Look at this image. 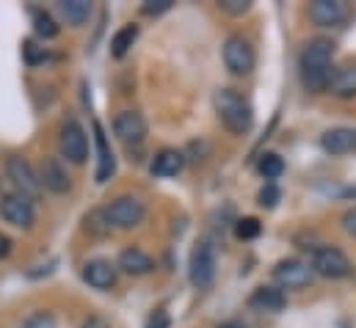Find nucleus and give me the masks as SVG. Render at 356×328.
<instances>
[{
	"label": "nucleus",
	"mask_w": 356,
	"mask_h": 328,
	"mask_svg": "<svg viewBox=\"0 0 356 328\" xmlns=\"http://www.w3.org/2000/svg\"><path fill=\"white\" fill-rule=\"evenodd\" d=\"M332 58H334V42L326 36L309 39L304 53H301V83L307 91L321 94L329 91L332 83Z\"/></svg>",
	"instance_id": "obj_1"
},
{
	"label": "nucleus",
	"mask_w": 356,
	"mask_h": 328,
	"mask_svg": "<svg viewBox=\"0 0 356 328\" xmlns=\"http://www.w3.org/2000/svg\"><path fill=\"white\" fill-rule=\"evenodd\" d=\"M213 105H216V113H218L221 124L232 136H246L254 127V110H252L249 99L241 97L235 88H218L213 94Z\"/></svg>",
	"instance_id": "obj_2"
},
{
	"label": "nucleus",
	"mask_w": 356,
	"mask_h": 328,
	"mask_svg": "<svg viewBox=\"0 0 356 328\" xmlns=\"http://www.w3.org/2000/svg\"><path fill=\"white\" fill-rule=\"evenodd\" d=\"M224 64H227V69L232 75L246 78L254 69V64H257V53H254L252 39L243 36V33L227 36V42H224Z\"/></svg>",
	"instance_id": "obj_3"
},
{
	"label": "nucleus",
	"mask_w": 356,
	"mask_h": 328,
	"mask_svg": "<svg viewBox=\"0 0 356 328\" xmlns=\"http://www.w3.org/2000/svg\"><path fill=\"white\" fill-rule=\"evenodd\" d=\"M188 279L196 290H207L216 279V246L204 238L199 240L193 251H191V259H188Z\"/></svg>",
	"instance_id": "obj_4"
},
{
	"label": "nucleus",
	"mask_w": 356,
	"mask_h": 328,
	"mask_svg": "<svg viewBox=\"0 0 356 328\" xmlns=\"http://www.w3.org/2000/svg\"><path fill=\"white\" fill-rule=\"evenodd\" d=\"M312 273L323 276V279H346L354 273L351 259L334 246H318L312 251Z\"/></svg>",
	"instance_id": "obj_5"
},
{
	"label": "nucleus",
	"mask_w": 356,
	"mask_h": 328,
	"mask_svg": "<svg viewBox=\"0 0 356 328\" xmlns=\"http://www.w3.org/2000/svg\"><path fill=\"white\" fill-rule=\"evenodd\" d=\"M270 276H273L279 290H301V287H307L312 281L315 273H312L309 262H304L298 256H287V259H279L273 265Z\"/></svg>",
	"instance_id": "obj_6"
},
{
	"label": "nucleus",
	"mask_w": 356,
	"mask_h": 328,
	"mask_svg": "<svg viewBox=\"0 0 356 328\" xmlns=\"http://www.w3.org/2000/svg\"><path fill=\"white\" fill-rule=\"evenodd\" d=\"M105 213H108V218H111V227L133 229V227H138V224L144 221L147 207H144V202H141L138 196L124 193V196H116V199L105 207Z\"/></svg>",
	"instance_id": "obj_7"
},
{
	"label": "nucleus",
	"mask_w": 356,
	"mask_h": 328,
	"mask_svg": "<svg viewBox=\"0 0 356 328\" xmlns=\"http://www.w3.org/2000/svg\"><path fill=\"white\" fill-rule=\"evenodd\" d=\"M58 149H61V158H67L70 163L81 165L89 158V138H86V130H83L75 119H67V122L61 124Z\"/></svg>",
	"instance_id": "obj_8"
},
{
	"label": "nucleus",
	"mask_w": 356,
	"mask_h": 328,
	"mask_svg": "<svg viewBox=\"0 0 356 328\" xmlns=\"http://www.w3.org/2000/svg\"><path fill=\"white\" fill-rule=\"evenodd\" d=\"M0 215L6 224L17 227V229H31L36 221V210H33V199L22 196V193H6L0 199Z\"/></svg>",
	"instance_id": "obj_9"
},
{
	"label": "nucleus",
	"mask_w": 356,
	"mask_h": 328,
	"mask_svg": "<svg viewBox=\"0 0 356 328\" xmlns=\"http://www.w3.org/2000/svg\"><path fill=\"white\" fill-rule=\"evenodd\" d=\"M6 171H8V179L17 185V193H22L28 199H36L44 190L42 188V179H39V171L28 163L25 158H8Z\"/></svg>",
	"instance_id": "obj_10"
},
{
	"label": "nucleus",
	"mask_w": 356,
	"mask_h": 328,
	"mask_svg": "<svg viewBox=\"0 0 356 328\" xmlns=\"http://www.w3.org/2000/svg\"><path fill=\"white\" fill-rule=\"evenodd\" d=\"M309 19L318 28H343L348 22V6L343 0H312Z\"/></svg>",
	"instance_id": "obj_11"
},
{
	"label": "nucleus",
	"mask_w": 356,
	"mask_h": 328,
	"mask_svg": "<svg viewBox=\"0 0 356 328\" xmlns=\"http://www.w3.org/2000/svg\"><path fill=\"white\" fill-rule=\"evenodd\" d=\"M113 133L119 141H124L127 147L130 144H141L147 138V119L138 113V110H122L116 113L113 119Z\"/></svg>",
	"instance_id": "obj_12"
},
{
	"label": "nucleus",
	"mask_w": 356,
	"mask_h": 328,
	"mask_svg": "<svg viewBox=\"0 0 356 328\" xmlns=\"http://www.w3.org/2000/svg\"><path fill=\"white\" fill-rule=\"evenodd\" d=\"M39 179H42V188H47L53 193H67L72 188V177H70L67 165L61 163L58 158H44L42 161Z\"/></svg>",
	"instance_id": "obj_13"
},
{
	"label": "nucleus",
	"mask_w": 356,
	"mask_h": 328,
	"mask_svg": "<svg viewBox=\"0 0 356 328\" xmlns=\"http://www.w3.org/2000/svg\"><path fill=\"white\" fill-rule=\"evenodd\" d=\"M116 270H122L127 276H147V273L155 270V259L144 248L127 246L119 254V259H116Z\"/></svg>",
	"instance_id": "obj_14"
},
{
	"label": "nucleus",
	"mask_w": 356,
	"mask_h": 328,
	"mask_svg": "<svg viewBox=\"0 0 356 328\" xmlns=\"http://www.w3.org/2000/svg\"><path fill=\"white\" fill-rule=\"evenodd\" d=\"M116 276H119V270L108 259H89L83 265V281L94 290H111L116 284Z\"/></svg>",
	"instance_id": "obj_15"
},
{
	"label": "nucleus",
	"mask_w": 356,
	"mask_h": 328,
	"mask_svg": "<svg viewBox=\"0 0 356 328\" xmlns=\"http://www.w3.org/2000/svg\"><path fill=\"white\" fill-rule=\"evenodd\" d=\"M321 149L329 155H351L356 152V130L354 127H332L321 136Z\"/></svg>",
	"instance_id": "obj_16"
},
{
	"label": "nucleus",
	"mask_w": 356,
	"mask_h": 328,
	"mask_svg": "<svg viewBox=\"0 0 356 328\" xmlns=\"http://www.w3.org/2000/svg\"><path fill=\"white\" fill-rule=\"evenodd\" d=\"M94 144H97V174L94 177L99 185H105L116 171V158L108 147V138H105V130L99 122H94Z\"/></svg>",
	"instance_id": "obj_17"
},
{
	"label": "nucleus",
	"mask_w": 356,
	"mask_h": 328,
	"mask_svg": "<svg viewBox=\"0 0 356 328\" xmlns=\"http://www.w3.org/2000/svg\"><path fill=\"white\" fill-rule=\"evenodd\" d=\"M284 304H287L284 293H282L279 287H273V284H263V287H257V290L249 295V309H254V312L276 315V312L284 309Z\"/></svg>",
	"instance_id": "obj_18"
},
{
	"label": "nucleus",
	"mask_w": 356,
	"mask_h": 328,
	"mask_svg": "<svg viewBox=\"0 0 356 328\" xmlns=\"http://www.w3.org/2000/svg\"><path fill=\"white\" fill-rule=\"evenodd\" d=\"M329 91H332L337 99H351V97H356V67L354 64L334 69L332 83H329Z\"/></svg>",
	"instance_id": "obj_19"
},
{
	"label": "nucleus",
	"mask_w": 356,
	"mask_h": 328,
	"mask_svg": "<svg viewBox=\"0 0 356 328\" xmlns=\"http://www.w3.org/2000/svg\"><path fill=\"white\" fill-rule=\"evenodd\" d=\"M182 165H185V155L182 152H177V149H161L149 168H152L155 177H177L179 171H182Z\"/></svg>",
	"instance_id": "obj_20"
},
{
	"label": "nucleus",
	"mask_w": 356,
	"mask_h": 328,
	"mask_svg": "<svg viewBox=\"0 0 356 328\" xmlns=\"http://www.w3.org/2000/svg\"><path fill=\"white\" fill-rule=\"evenodd\" d=\"M136 39H138V25H136V22L122 25V28L113 33V39H111V56H113V58H124V56L130 53V47L136 44Z\"/></svg>",
	"instance_id": "obj_21"
},
{
	"label": "nucleus",
	"mask_w": 356,
	"mask_h": 328,
	"mask_svg": "<svg viewBox=\"0 0 356 328\" xmlns=\"http://www.w3.org/2000/svg\"><path fill=\"white\" fill-rule=\"evenodd\" d=\"M58 11L67 19V25L78 28V25H83L91 17V3L89 0H61L58 3Z\"/></svg>",
	"instance_id": "obj_22"
},
{
	"label": "nucleus",
	"mask_w": 356,
	"mask_h": 328,
	"mask_svg": "<svg viewBox=\"0 0 356 328\" xmlns=\"http://www.w3.org/2000/svg\"><path fill=\"white\" fill-rule=\"evenodd\" d=\"M257 171H260V177H266L268 182H273V179H279L284 174V161L276 152H266L257 161Z\"/></svg>",
	"instance_id": "obj_23"
},
{
	"label": "nucleus",
	"mask_w": 356,
	"mask_h": 328,
	"mask_svg": "<svg viewBox=\"0 0 356 328\" xmlns=\"http://www.w3.org/2000/svg\"><path fill=\"white\" fill-rule=\"evenodd\" d=\"M83 224H86V229H89L94 238H105V235H111V218H108V213L105 210H91L89 215L83 218Z\"/></svg>",
	"instance_id": "obj_24"
},
{
	"label": "nucleus",
	"mask_w": 356,
	"mask_h": 328,
	"mask_svg": "<svg viewBox=\"0 0 356 328\" xmlns=\"http://www.w3.org/2000/svg\"><path fill=\"white\" fill-rule=\"evenodd\" d=\"M33 31L39 39H56L58 36V22L47 11H33Z\"/></svg>",
	"instance_id": "obj_25"
},
{
	"label": "nucleus",
	"mask_w": 356,
	"mask_h": 328,
	"mask_svg": "<svg viewBox=\"0 0 356 328\" xmlns=\"http://www.w3.org/2000/svg\"><path fill=\"white\" fill-rule=\"evenodd\" d=\"M260 232H263V224L252 215L235 221V238L238 240H254V238H260Z\"/></svg>",
	"instance_id": "obj_26"
},
{
	"label": "nucleus",
	"mask_w": 356,
	"mask_h": 328,
	"mask_svg": "<svg viewBox=\"0 0 356 328\" xmlns=\"http://www.w3.org/2000/svg\"><path fill=\"white\" fill-rule=\"evenodd\" d=\"M279 199H282V190H279L273 182H266V185L260 188V193H257V202H260V207H266V210H273V207L279 204Z\"/></svg>",
	"instance_id": "obj_27"
},
{
	"label": "nucleus",
	"mask_w": 356,
	"mask_h": 328,
	"mask_svg": "<svg viewBox=\"0 0 356 328\" xmlns=\"http://www.w3.org/2000/svg\"><path fill=\"white\" fill-rule=\"evenodd\" d=\"M19 328H56V318H53L50 312H36V315H31L28 320H22Z\"/></svg>",
	"instance_id": "obj_28"
},
{
	"label": "nucleus",
	"mask_w": 356,
	"mask_h": 328,
	"mask_svg": "<svg viewBox=\"0 0 356 328\" xmlns=\"http://www.w3.org/2000/svg\"><path fill=\"white\" fill-rule=\"evenodd\" d=\"M172 3H175V0H144L141 14H147V17H158V14L169 11V8H172Z\"/></svg>",
	"instance_id": "obj_29"
},
{
	"label": "nucleus",
	"mask_w": 356,
	"mask_h": 328,
	"mask_svg": "<svg viewBox=\"0 0 356 328\" xmlns=\"http://www.w3.org/2000/svg\"><path fill=\"white\" fill-rule=\"evenodd\" d=\"M218 6H221V11H227V14H232V17H241V14H246V11L252 8L249 0H221Z\"/></svg>",
	"instance_id": "obj_30"
},
{
	"label": "nucleus",
	"mask_w": 356,
	"mask_h": 328,
	"mask_svg": "<svg viewBox=\"0 0 356 328\" xmlns=\"http://www.w3.org/2000/svg\"><path fill=\"white\" fill-rule=\"evenodd\" d=\"M22 53H25V61H28V64H39V61H44V58H47L44 47H36V42H31V39L25 42Z\"/></svg>",
	"instance_id": "obj_31"
},
{
	"label": "nucleus",
	"mask_w": 356,
	"mask_h": 328,
	"mask_svg": "<svg viewBox=\"0 0 356 328\" xmlns=\"http://www.w3.org/2000/svg\"><path fill=\"white\" fill-rule=\"evenodd\" d=\"M169 326H172V318H169L166 309H155V315L147 323V328H169Z\"/></svg>",
	"instance_id": "obj_32"
},
{
	"label": "nucleus",
	"mask_w": 356,
	"mask_h": 328,
	"mask_svg": "<svg viewBox=\"0 0 356 328\" xmlns=\"http://www.w3.org/2000/svg\"><path fill=\"white\" fill-rule=\"evenodd\" d=\"M81 328H111V320H108L105 315H89Z\"/></svg>",
	"instance_id": "obj_33"
},
{
	"label": "nucleus",
	"mask_w": 356,
	"mask_h": 328,
	"mask_svg": "<svg viewBox=\"0 0 356 328\" xmlns=\"http://www.w3.org/2000/svg\"><path fill=\"white\" fill-rule=\"evenodd\" d=\"M343 229H346L348 235H354V238H356V207H354V210H348V213L343 215Z\"/></svg>",
	"instance_id": "obj_34"
},
{
	"label": "nucleus",
	"mask_w": 356,
	"mask_h": 328,
	"mask_svg": "<svg viewBox=\"0 0 356 328\" xmlns=\"http://www.w3.org/2000/svg\"><path fill=\"white\" fill-rule=\"evenodd\" d=\"M8 254H11V238L0 235V259H6Z\"/></svg>",
	"instance_id": "obj_35"
},
{
	"label": "nucleus",
	"mask_w": 356,
	"mask_h": 328,
	"mask_svg": "<svg viewBox=\"0 0 356 328\" xmlns=\"http://www.w3.org/2000/svg\"><path fill=\"white\" fill-rule=\"evenodd\" d=\"M218 328H249L243 320H227V323H221Z\"/></svg>",
	"instance_id": "obj_36"
}]
</instances>
